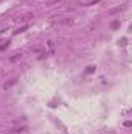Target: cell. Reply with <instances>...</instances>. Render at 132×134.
Returning a JSON list of instances; mask_svg holds the SVG:
<instances>
[{
    "label": "cell",
    "mask_w": 132,
    "mask_h": 134,
    "mask_svg": "<svg viewBox=\"0 0 132 134\" xmlns=\"http://www.w3.org/2000/svg\"><path fill=\"white\" fill-rule=\"evenodd\" d=\"M51 24H58V25H72L73 20L70 17H62V16H54V19H51Z\"/></svg>",
    "instance_id": "6da1fadb"
},
{
    "label": "cell",
    "mask_w": 132,
    "mask_h": 134,
    "mask_svg": "<svg viewBox=\"0 0 132 134\" xmlns=\"http://www.w3.org/2000/svg\"><path fill=\"white\" fill-rule=\"evenodd\" d=\"M33 17V14H25V16H20V17H17L16 19V22L17 24H22V22H28Z\"/></svg>",
    "instance_id": "7a4b0ae2"
},
{
    "label": "cell",
    "mask_w": 132,
    "mask_h": 134,
    "mask_svg": "<svg viewBox=\"0 0 132 134\" xmlns=\"http://www.w3.org/2000/svg\"><path fill=\"white\" fill-rule=\"evenodd\" d=\"M20 58H22V53H16L14 56H11V58H9V61H11V62H16V61H19Z\"/></svg>",
    "instance_id": "3957f363"
},
{
    "label": "cell",
    "mask_w": 132,
    "mask_h": 134,
    "mask_svg": "<svg viewBox=\"0 0 132 134\" xmlns=\"http://www.w3.org/2000/svg\"><path fill=\"white\" fill-rule=\"evenodd\" d=\"M16 83H17V78H13V80H11V81H9V83H6V84H5V86H3V87H5V89H9V87H11V86H13V84H16Z\"/></svg>",
    "instance_id": "277c9868"
},
{
    "label": "cell",
    "mask_w": 132,
    "mask_h": 134,
    "mask_svg": "<svg viewBox=\"0 0 132 134\" xmlns=\"http://www.w3.org/2000/svg\"><path fill=\"white\" fill-rule=\"evenodd\" d=\"M118 27H120V20H113L112 24H110V28H112V30H117Z\"/></svg>",
    "instance_id": "5b68a950"
},
{
    "label": "cell",
    "mask_w": 132,
    "mask_h": 134,
    "mask_svg": "<svg viewBox=\"0 0 132 134\" xmlns=\"http://www.w3.org/2000/svg\"><path fill=\"white\" fill-rule=\"evenodd\" d=\"M25 30H28V27H26V25H25V27H22V28H19V30H16L14 34H17V33H24Z\"/></svg>",
    "instance_id": "8992f818"
},
{
    "label": "cell",
    "mask_w": 132,
    "mask_h": 134,
    "mask_svg": "<svg viewBox=\"0 0 132 134\" xmlns=\"http://www.w3.org/2000/svg\"><path fill=\"white\" fill-rule=\"evenodd\" d=\"M58 2H61V0H48V2H47V6H51V5L58 3Z\"/></svg>",
    "instance_id": "52a82bcc"
},
{
    "label": "cell",
    "mask_w": 132,
    "mask_h": 134,
    "mask_svg": "<svg viewBox=\"0 0 132 134\" xmlns=\"http://www.w3.org/2000/svg\"><path fill=\"white\" fill-rule=\"evenodd\" d=\"M8 45H9V42H8V41H6L5 44H2V45H0V51H2V50H5V48L8 47Z\"/></svg>",
    "instance_id": "ba28073f"
},
{
    "label": "cell",
    "mask_w": 132,
    "mask_h": 134,
    "mask_svg": "<svg viewBox=\"0 0 132 134\" xmlns=\"http://www.w3.org/2000/svg\"><path fill=\"white\" fill-rule=\"evenodd\" d=\"M95 72V66H89V69H87V73H93Z\"/></svg>",
    "instance_id": "9c48e42d"
},
{
    "label": "cell",
    "mask_w": 132,
    "mask_h": 134,
    "mask_svg": "<svg viewBox=\"0 0 132 134\" xmlns=\"http://www.w3.org/2000/svg\"><path fill=\"white\" fill-rule=\"evenodd\" d=\"M48 47H50V50H53V47H54V42H53V41H48Z\"/></svg>",
    "instance_id": "30bf717a"
},
{
    "label": "cell",
    "mask_w": 132,
    "mask_h": 134,
    "mask_svg": "<svg viewBox=\"0 0 132 134\" xmlns=\"http://www.w3.org/2000/svg\"><path fill=\"white\" fill-rule=\"evenodd\" d=\"M124 126H128V128H129V126H132V123H131V122L128 120V122H124Z\"/></svg>",
    "instance_id": "8fae6325"
}]
</instances>
